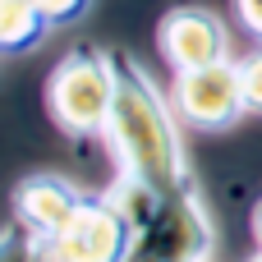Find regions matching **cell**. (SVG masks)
<instances>
[{
    "mask_svg": "<svg viewBox=\"0 0 262 262\" xmlns=\"http://www.w3.org/2000/svg\"><path fill=\"white\" fill-rule=\"evenodd\" d=\"M51 32V18L37 9V0H0V46L9 55L37 51Z\"/></svg>",
    "mask_w": 262,
    "mask_h": 262,
    "instance_id": "ba28073f",
    "label": "cell"
},
{
    "mask_svg": "<svg viewBox=\"0 0 262 262\" xmlns=\"http://www.w3.org/2000/svg\"><path fill=\"white\" fill-rule=\"evenodd\" d=\"M239 83H244V101H249V115H262V46L249 51L239 60Z\"/></svg>",
    "mask_w": 262,
    "mask_h": 262,
    "instance_id": "30bf717a",
    "label": "cell"
},
{
    "mask_svg": "<svg viewBox=\"0 0 262 262\" xmlns=\"http://www.w3.org/2000/svg\"><path fill=\"white\" fill-rule=\"evenodd\" d=\"M0 262H51V253H46V239H37L23 221H9Z\"/></svg>",
    "mask_w": 262,
    "mask_h": 262,
    "instance_id": "9c48e42d",
    "label": "cell"
},
{
    "mask_svg": "<svg viewBox=\"0 0 262 262\" xmlns=\"http://www.w3.org/2000/svg\"><path fill=\"white\" fill-rule=\"evenodd\" d=\"M249 262H262V249H258V253H253V258H249Z\"/></svg>",
    "mask_w": 262,
    "mask_h": 262,
    "instance_id": "5bb4252c",
    "label": "cell"
},
{
    "mask_svg": "<svg viewBox=\"0 0 262 262\" xmlns=\"http://www.w3.org/2000/svg\"><path fill=\"white\" fill-rule=\"evenodd\" d=\"M129 249H134V221L111 193L88 198L83 212L46 244L51 262H124Z\"/></svg>",
    "mask_w": 262,
    "mask_h": 262,
    "instance_id": "5b68a950",
    "label": "cell"
},
{
    "mask_svg": "<svg viewBox=\"0 0 262 262\" xmlns=\"http://www.w3.org/2000/svg\"><path fill=\"white\" fill-rule=\"evenodd\" d=\"M111 101H115V64L111 51L78 41L74 51H64L46 78V111L55 120L60 134L69 138H97L106 134L111 120Z\"/></svg>",
    "mask_w": 262,
    "mask_h": 262,
    "instance_id": "7a4b0ae2",
    "label": "cell"
},
{
    "mask_svg": "<svg viewBox=\"0 0 262 262\" xmlns=\"http://www.w3.org/2000/svg\"><path fill=\"white\" fill-rule=\"evenodd\" d=\"M253 239H258V249H262V198H258V207H253Z\"/></svg>",
    "mask_w": 262,
    "mask_h": 262,
    "instance_id": "4fadbf2b",
    "label": "cell"
},
{
    "mask_svg": "<svg viewBox=\"0 0 262 262\" xmlns=\"http://www.w3.org/2000/svg\"><path fill=\"white\" fill-rule=\"evenodd\" d=\"M37 9L51 18V28H64V23H78L92 9V0H37Z\"/></svg>",
    "mask_w": 262,
    "mask_h": 262,
    "instance_id": "8fae6325",
    "label": "cell"
},
{
    "mask_svg": "<svg viewBox=\"0 0 262 262\" xmlns=\"http://www.w3.org/2000/svg\"><path fill=\"white\" fill-rule=\"evenodd\" d=\"M115 64V101L106 120V143L120 161V175L147 184L152 193H170L189 184V161H184V138H180V111L175 101L152 83V74L129 55L111 51Z\"/></svg>",
    "mask_w": 262,
    "mask_h": 262,
    "instance_id": "6da1fadb",
    "label": "cell"
},
{
    "mask_svg": "<svg viewBox=\"0 0 262 262\" xmlns=\"http://www.w3.org/2000/svg\"><path fill=\"white\" fill-rule=\"evenodd\" d=\"M170 101H175L180 120H184L189 129H198V134L235 129V124L249 115L244 83H239V60H216V64L175 74Z\"/></svg>",
    "mask_w": 262,
    "mask_h": 262,
    "instance_id": "277c9868",
    "label": "cell"
},
{
    "mask_svg": "<svg viewBox=\"0 0 262 262\" xmlns=\"http://www.w3.org/2000/svg\"><path fill=\"white\" fill-rule=\"evenodd\" d=\"M230 9H235L239 28H244V32L262 46V0H230Z\"/></svg>",
    "mask_w": 262,
    "mask_h": 262,
    "instance_id": "7c38bea8",
    "label": "cell"
},
{
    "mask_svg": "<svg viewBox=\"0 0 262 262\" xmlns=\"http://www.w3.org/2000/svg\"><path fill=\"white\" fill-rule=\"evenodd\" d=\"M216 226L198 193V184H180L157 198L147 221L134 230V249L124 262H212Z\"/></svg>",
    "mask_w": 262,
    "mask_h": 262,
    "instance_id": "3957f363",
    "label": "cell"
},
{
    "mask_svg": "<svg viewBox=\"0 0 262 262\" xmlns=\"http://www.w3.org/2000/svg\"><path fill=\"white\" fill-rule=\"evenodd\" d=\"M83 189L74 184V180H64V175H55V170H37V175H28V180H18V189H14V221H23L37 239H55L78 212H83Z\"/></svg>",
    "mask_w": 262,
    "mask_h": 262,
    "instance_id": "52a82bcc",
    "label": "cell"
},
{
    "mask_svg": "<svg viewBox=\"0 0 262 262\" xmlns=\"http://www.w3.org/2000/svg\"><path fill=\"white\" fill-rule=\"evenodd\" d=\"M157 51L175 74L216 64L226 60V23L203 5H175L157 23Z\"/></svg>",
    "mask_w": 262,
    "mask_h": 262,
    "instance_id": "8992f818",
    "label": "cell"
}]
</instances>
